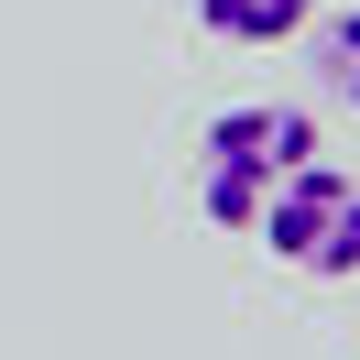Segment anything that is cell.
<instances>
[{
  "mask_svg": "<svg viewBox=\"0 0 360 360\" xmlns=\"http://www.w3.org/2000/svg\"><path fill=\"white\" fill-rule=\"evenodd\" d=\"M316 88H328L338 110H360V11H328V22H316Z\"/></svg>",
  "mask_w": 360,
  "mask_h": 360,
  "instance_id": "4",
  "label": "cell"
},
{
  "mask_svg": "<svg viewBox=\"0 0 360 360\" xmlns=\"http://www.w3.org/2000/svg\"><path fill=\"white\" fill-rule=\"evenodd\" d=\"M251 240H262L284 273H306V284H349V273H360V175L328 164V153L295 164V175L262 197Z\"/></svg>",
  "mask_w": 360,
  "mask_h": 360,
  "instance_id": "2",
  "label": "cell"
},
{
  "mask_svg": "<svg viewBox=\"0 0 360 360\" xmlns=\"http://www.w3.org/2000/svg\"><path fill=\"white\" fill-rule=\"evenodd\" d=\"M295 164H316V110H295V98H240V110H219L197 131V207L251 240L262 197L295 175Z\"/></svg>",
  "mask_w": 360,
  "mask_h": 360,
  "instance_id": "1",
  "label": "cell"
},
{
  "mask_svg": "<svg viewBox=\"0 0 360 360\" xmlns=\"http://www.w3.org/2000/svg\"><path fill=\"white\" fill-rule=\"evenodd\" d=\"M197 22L219 44H284V33L316 22V0H197Z\"/></svg>",
  "mask_w": 360,
  "mask_h": 360,
  "instance_id": "3",
  "label": "cell"
}]
</instances>
